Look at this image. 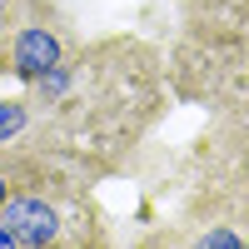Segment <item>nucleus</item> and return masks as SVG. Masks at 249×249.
Here are the masks:
<instances>
[{
  "label": "nucleus",
  "mask_w": 249,
  "mask_h": 249,
  "mask_svg": "<svg viewBox=\"0 0 249 249\" xmlns=\"http://www.w3.org/2000/svg\"><path fill=\"white\" fill-rule=\"evenodd\" d=\"M60 60H65V45H60V35L50 25H25L15 35V45H10V70L20 80H40Z\"/></svg>",
  "instance_id": "nucleus-2"
},
{
  "label": "nucleus",
  "mask_w": 249,
  "mask_h": 249,
  "mask_svg": "<svg viewBox=\"0 0 249 249\" xmlns=\"http://www.w3.org/2000/svg\"><path fill=\"white\" fill-rule=\"evenodd\" d=\"M239 244H244V239H239L234 230H224V224H219V230H210V234H204L195 249H239Z\"/></svg>",
  "instance_id": "nucleus-4"
},
{
  "label": "nucleus",
  "mask_w": 249,
  "mask_h": 249,
  "mask_svg": "<svg viewBox=\"0 0 249 249\" xmlns=\"http://www.w3.org/2000/svg\"><path fill=\"white\" fill-rule=\"evenodd\" d=\"M244 75H249V45H244Z\"/></svg>",
  "instance_id": "nucleus-7"
},
{
  "label": "nucleus",
  "mask_w": 249,
  "mask_h": 249,
  "mask_svg": "<svg viewBox=\"0 0 249 249\" xmlns=\"http://www.w3.org/2000/svg\"><path fill=\"white\" fill-rule=\"evenodd\" d=\"M0 224L15 234L20 249H55L60 244V210L45 195H15L0 204Z\"/></svg>",
  "instance_id": "nucleus-1"
},
{
  "label": "nucleus",
  "mask_w": 249,
  "mask_h": 249,
  "mask_svg": "<svg viewBox=\"0 0 249 249\" xmlns=\"http://www.w3.org/2000/svg\"><path fill=\"white\" fill-rule=\"evenodd\" d=\"M0 249H20V244H15V234L5 230V224H0Z\"/></svg>",
  "instance_id": "nucleus-5"
},
{
  "label": "nucleus",
  "mask_w": 249,
  "mask_h": 249,
  "mask_svg": "<svg viewBox=\"0 0 249 249\" xmlns=\"http://www.w3.org/2000/svg\"><path fill=\"white\" fill-rule=\"evenodd\" d=\"M5 199H10V179L0 175V204H5Z\"/></svg>",
  "instance_id": "nucleus-6"
},
{
  "label": "nucleus",
  "mask_w": 249,
  "mask_h": 249,
  "mask_svg": "<svg viewBox=\"0 0 249 249\" xmlns=\"http://www.w3.org/2000/svg\"><path fill=\"white\" fill-rule=\"evenodd\" d=\"M239 249H249V239H244V244H239Z\"/></svg>",
  "instance_id": "nucleus-8"
},
{
  "label": "nucleus",
  "mask_w": 249,
  "mask_h": 249,
  "mask_svg": "<svg viewBox=\"0 0 249 249\" xmlns=\"http://www.w3.org/2000/svg\"><path fill=\"white\" fill-rule=\"evenodd\" d=\"M30 124V110H25V100H0V144H10L20 130Z\"/></svg>",
  "instance_id": "nucleus-3"
}]
</instances>
